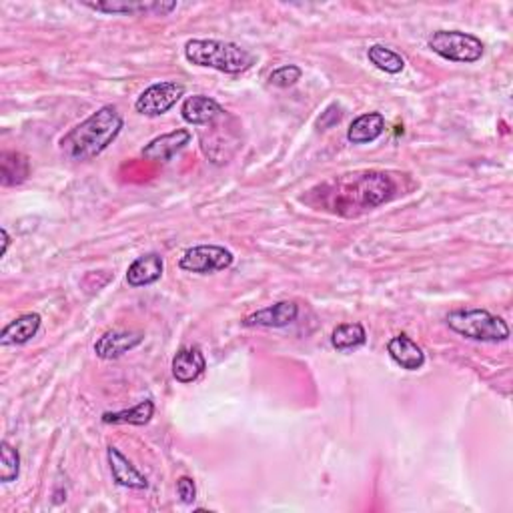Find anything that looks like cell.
Returning a JSON list of instances; mask_svg holds the SVG:
<instances>
[{"mask_svg": "<svg viewBox=\"0 0 513 513\" xmlns=\"http://www.w3.org/2000/svg\"><path fill=\"white\" fill-rule=\"evenodd\" d=\"M223 115H225V109H223L214 99L204 95L186 97L181 107V117L189 125H197V127L211 125Z\"/></svg>", "mask_w": 513, "mask_h": 513, "instance_id": "13", "label": "cell"}, {"mask_svg": "<svg viewBox=\"0 0 513 513\" xmlns=\"http://www.w3.org/2000/svg\"><path fill=\"white\" fill-rule=\"evenodd\" d=\"M107 460H109L110 473H113V480L117 485H120V488H127V489H147L148 488V480L127 460L123 453H120L119 447L115 445L107 447Z\"/></svg>", "mask_w": 513, "mask_h": 513, "instance_id": "11", "label": "cell"}, {"mask_svg": "<svg viewBox=\"0 0 513 513\" xmlns=\"http://www.w3.org/2000/svg\"><path fill=\"white\" fill-rule=\"evenodd\" d=\"M0 237H3V255H6L8 245H11V237H8V231L0 229Z\"/></svg>", "mask_w": 513, "mask_h": 513, "instance_id": "25", "label": "cell"}, {"mask_svg": "<svg viewBox=\"0 0 513 513\" xmlns=\"http://www.w3.org/2000/svg\"><path fill=\"white\" fill-rule=\"evenodd\" d=\"M123 125V115L117 107H100L61 138V153L77 163L90 161L115 143Z\"/></svg>", "mask_w": 513, "mask_h": 513, "instance_id": "1", "label": "cell"}, {"mask_svg": "<svg viewBox=\"0 0 513 513\" xmlns=\"http://www.w3.org/2000/svg\"><path fill=\"white\" fill-rule=\"evenodd\" d=\"M173 377L179 384H193L197 381L204 369H207V359H204L203 351L197 345H189V347H181L173 357Z\"/></svg>", "mask_w": 513, "mask_h": 513, "instance_id": "12", "label": "cell"}, {"mask_svg": "<svg viewBox=\"0 0 513 513\" xmlns=\"http://www.w3.org/2000/svg\"><path fill=\"white\" fill-rule=\"evenodd\" d=\"M176 493H179L185 506H191L195 498H197V485H195L189 475H181V478L176 480Z\"/></svg>", "mask_w": 513, "mask_h": 513, "instance_id": "24", "label": "cell"}, {"mask_svg": "<svg viewBox=\"0 0 513 513\" xmlns=\"http://www.w3.org/2000/svg\"><path fill=\"white\" fill-rule=\"evenodd\" d=\"M299 317V305L293 301H279L269 305L265 309H259L242 319V328H287Z\"/></svg>", "mask_w": 513, "mask_h": 513, "instance_id": "7", "label": "cell"}, {"mask_svg": "<svg viewBox=\"0 0 513 513\" xmlns=\"http://www.w3.org/2000/svg\"><path fill=\"white\" fill-rule=\"evenodd\" d=\"M367 59L371 64H375L379 71L387 74H399L405 69V59L399 52L384 44H373L367 49Z\"/></svg>", "mask_w": 513, "mask_h": 513, "instance_id": "21", "label": "cell"}, {"mask_svg": "<svg viewBox=\"0 0 513 513\" xmlns=\"http://www.w3.org/2000/svg\"><path fill=\"white\" fill-rule=\"evenodd\" d=\"M145 341V335L141 331H107L105 335H100L99 341L95 343V353L99 359L113 361L123 357L125 353L133 351Z\"/></svg>", "mask_w": 513, "mask_h": 513, "instance_id": "8", "label": "cell"}, {"mask_svg": "<svg viewBox=\"0 0 513 513\" xmlns=\"http://www.w3.org/2000/svg\"><path fill=\"white\" fill-rule=\"evenodd\" d=\"M41 323L43 319L39 313H24L16 317V319L8 323L3 333H0V343H3L5 347L29 343L33 337H36V333H39Z\"/></svg>", "mask_w": 513, "mask_h": 513, "instance_id": "16", "label": "cell"}, {"mask_svg": "<svg viewBox=\"0 0 513 513\" xmlns=\"http://www.w3.org/2000/svg\"><path fill=\"white\" fill-rule=\"evenodd\" d=\"M185 57L197 67L213 69L225 74H241L255 64V54L229 41L193 39L185 44Z\"/></svg>", "mask_w": 513, "mask_h": 513, "instance_id": "2", "label": "cell"}, {"mask_svg": "<svg viewBox=\"0 0 513 513\" xmlns=\"http://www.w3.org/2000/svg\"><path fill=\"white\" fill-rule=\"evenodd\" d=\"M387 353H389V357L405 371L422 369L425 363L423 349L419 347L412 337H407L405 333L395 335V337H391L387 341Z\"/></svg>", "mask_w": 513, "mask_h": 513, "instance_id": "14", "label": "cell"}, {"mask_svg": "<svg viewBox=\"0 0 513 513\" xmlns=\"http://www.w3.org/2000/svg\"><path fill=\"white\" fill-rule=\"evenodd\" d=\"M301 77L303 71L297 67V64H285V67H279L277 71L269 74V82L279 89H289L293 87L297 81H301Z\"/></svg>", "mask_w": 513, "mask_h": 513, "instance_id": "23", "label": "cell"}, {"mask_svg": "<svg viewBox=\"0 0 513 513\" xmlns=\"http://www.w3.org/2000/svg\"><path fill=\"white\" fill-rule=\"evenodd\" d=\"M427 44L435 54L451 62H478L485 52L478 36L461 31H435Z\"/></svg>", "mask_w": 513, "mask_h": 513, "instance_id": "4", "label": "cell"}, {"mask_svg": "<svg viewBox=\"0 0 513 513\" xmlns=\"http://www.w3.org/2000/svg\"><path fill=\"white\" fill-rule=\"evenodd\" d=\"M366 341H367V333L361 323H343L337 325L331 333V345L343 353L361 347V345H366Z\"/></svg>", "mask_w": 513, "mask_h": 513, "instance_id": "20", "label": "cell"}, {"mask_svg": "<svg viewBox=\"0 0 513 513\" xmlns=\"http://www.w3.org/2000/svg\"><path fill=\"white\" fill-rule=\"evenodd\" d=\"M29 175L31 163L24 155L6 151L0 157V183H3V186L21 185L29 179Z\"/></svg>", "mask_w": 513, "mask_h": 513, "instance_id": "18", "label": "cell"}, {"mask_svg": "<svg viewBox=\"0 0 513 513\" xmlns=\"http://www.w3.org/2000/svg\"><path fill=\"white\" fill-rule=\"evenodd\" d=\"M447 325L473 341L498 343L509 337L508 323L485 309H455L447 315Z\"/></svg>", "mask_w": 513, "mask_h": 513, "instance_id": "3", "label": "cell"}, {"mask_svg": "<svg viewBox=\"0 0 513 513\" xmlns=\"http://www.w3.org/2000/svg\"><path fill=\"white\" fill-rule=\"evenodd\" d=\"M185 95V87L181 82L175 81H165V82H155L148 89L141 92V97L137 99L135 109L137 113L145 117H161L176 105Z\"/></svg>", "mask_w": 513, "mask_h": 513, "instance_id": "6", "label": "cell"}, {"mask_svg": "<svg viewBox=\"0 0 513 513\" xmlns=\"http://www.w3.org/2000/svg\"><path fill=\"white\" fill-rule=\"evenodd\" d=\"M85 6L107 14H169L176 3H145V0H105V3H85Z\"/></svg>", "mask_w": 513, "mask_h": 513, "instance_id": "9", "label": "cell"}, {"mask_svg": "<svg viewBox=\"0 0 513 513\" xmlns=\"http://www.w3.org/2000/svg\"><path fill=\"white\" fill-rule=\"evenodd\" d=\"M385 130V117L381 113H366L357 117L353 120L349 130H347V138L349 143L353 145H366V143H373L375 138H379L384 135Z\"/></svg>", "mask_w": 513, "mask_h": 513, "instance_id": "17", "label": "cell"}, {"mask_svg": "<svg viewBox=\"0 0 513 513\" xmlns=\"http://www.w3.org/2000/svg\"><path fill=\"white\" fill-rule=\"evenodd\" d=\"M165 261L158 253H147L137 257L127 269V283L130 287H147L163 277Z\"/></svg>", "mask_w": 513, "mask_h": 513, "instance_id": "15", "label": "cell"}, {"mask_svg": "<svg viewBox=\"0 0 513 513\" xmlns=\"http://www.w3.org/2000/svg\"><path fill=\"white\" fill-rule=\"evenodd\" d=\"M155 415V404L151 399H145L141 404L123 409V412H107L102 413V423L107 425H147Z\"/></svg>", "mask_w": 513, "mask_h": 513, "instance_id": "19", "label": "cell"}, {"mask_svg": "<svg viewBox=\"0 0 513 513\" xmlns=\"http://www.w3.org/2000/svg\"><path fill=\"white\" fill-rule=\"evenodd\" d=\"M235 261V255L231 253L229 249L221 247V245H197L186 249L181 261L179 267L183 271L189 273H199V275H211L217 271H225L233 265Z\"/></svg>", "mask_w": 513, "mask_h": 513, "instance_id": "5", "label": "cell"}, {"mask_svg": "<svg viewBox=\"0 0 513 513\" xmlns=\"http://www.w3.org/2000/svg\"><path fill=\"white\" fill-rule=\"evenodd\" d=\"M189 143H191V133H189V130H186V128H176V130H171V133L153 138V141L143 148V157L147 158V161L169 163L171 158L176 153H181L183 148Z\"/></svg>", "mask_w": 513, "mask_h": 513, "instance_id": "10", "label": "cell"}, {"mask_svg": "<svg viewBox=\"0 0 513 513\" xmlns=\"http://www.w3.org/2000/svg\"><path fill=\"white\" fill-rule=\"evenodd\" d=\"M0 460H3V465H0V481H14L18 473H21V455L8 442L0 443Z\"/></svg>", "mask_w": 513, "mask_h": 513, "instance_id": "22", "label": "cell"}]
</instances>
